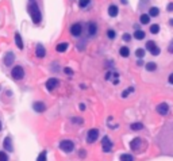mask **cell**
<instances>
[{"mask_svg":"<svg viewBox=\"0 0 173 161\" xmlns=\"http://www.w3.org/2000/svg\"><path fill=\"white\" fill-rule=\"evenodd\" d=\"M102 149H103V152H106V153H110L111 149H112V141L110 139L108 135H104V137H103Z\"/></svg>","mask_w":173,"mask_h":161,"instance_id":"8992f818","label":"cell"},{"mask_svg":"<svg viewBox=\"0 0 173 161\" xmlns=\"http://www.w3.org/2000/svg\"><path fill=\"white\" fill-rule=\"evenodd\" d=\"M156 142L158 144L164 154L173 156V123H168L162 127V130L156 138Z\"/></svg>","mask_w":173,"mask_h":161,"instance_id":"6da1fadb","label":"cell"},{"mask_svg":"<svg viewBox=\"0 0 173 161\" xmlns=\"http://www.w3.org/2000/svg\"><path fill=\"white\" fill-rule=\"evenodd\" d=\"M146 49L152 53L153 56H158L160 54V47L154 43V41H149V42L146 43Z\"/></svg>","mask_w":173,"mask_h":161,"instance_id":"52a82bcc","label":"cell"},{"mask_svg":"<svg viewBox=\"0 0 173 161\" xmlns=\"http://www.w3.org/2000/svg\"><path fill=\"white\" fill-rule=\"evenodd\" d=\"M139 20H141V23L142 24H147L150 22V16L149 15H146V14H142L141 18H139Z\"/></svg>","mask_w":173,"mask_h":161,"instance_id":"603a6c76","label":"cell"},{"mask_svg":"<svg viewBox=\"0 0 173 161\" xmlns=\"http://www.w3.org/2000/svg\"><path fill=\"white\" fill-rule=\"evenodd\" d=\"M1 129H3V126H1V122H0V131H1Z\"/></svg>","mask_w":173,"mask_h":161,"instance_id":"60d3db41","label":"cell"},{"mask_svg":"<svg viewBox=\"0 0 173 161\" xmlns=\"http://www.w3.org/2000/svg\"><path fill=\"white\" fill-rule=\"evenodd\" d=\"M160 14V10L157 7H152L149 10V16H157Z\"/></svg>","mask_w":173,"mask_h":161,"instance_id":"cb8c5ba5","label":"cell"},{"mask_svg":"<svg viewBox=\"0 0 173 161\" xmlns=\"http://www.w3.org/2000/svg\"><path fill=\"white\" fill-rule=\"evenodd\" d=\"M60 148H61V150L69 153V152H73V149H75V144H73L71 139H64V141L60 142Z\"/></svg>","mask_w":173,"mask_h":161,"instance_id":"277c9868","label":"cell"},{"mask_svg":"<svg viewBox=\"0 0 173 161\" xmlns=\"http://www.w3.org/2000/svg\"><path fill=\"white\" fill-rule=\"evenodd\" d=\"M119 54L122 56V57H129L130 56V49L127 46H122L120 47V50H119Z\"/></svg>","mask_w":173,"mask_h":161,"instance_id":"ffe728a7","label":"cell"},{"mask_svg":"<svg viewBox=\"0 0 173 161\" xmlns=\"http://www.w3.org/2000/svg\"><path fill=\"white\" fill-rule=\"evenodd\" d=\"M14 61H15V56H14V53H12V51L6 53V56H4V58H3L4 65H6V67H11L12 64H14Z\"/></svg>","mask_w":173,"mask_h":161,"instance_id":"ba28073f","label":"cell"},{"mask_svg":"<svg viewBox=\"0 0 173 161\" xmlns=\"http://www.w3.org/2000/svg\"><path fill=\"white\" fill-rule=\"evenodd\" d=\"M130 127H131V130H142L143 129V125L142 123H131Z\"/></svg>","mask_w":173,"mask_h":161,"instance_id":"484cf974","label":"cell"},{"mask_svg":"<svg viewBox=\"0 0 173 161\" xmlns=\"http://www.w3.org/2000/svg\"><path fill=\"white\" fill-rule=\"evenodd\" d=\"M88 33H89V35H96V33H98V26H96V23H93V22L88 23Z\"/></svg>","mask_w":173,"mask_h":161,"instance_id":"e0dca14e","label":"cell"},{"mask_svg":"<svg viewBox=\"0 0 173 161\" xmlns=\"http://www.w3.org/2000/svg\"><path fill=\"white\" fill-rule=\"evenodd\" d=\"M99 138V130L98 129H89L86 133V142L88 144H93Z\"/></svg>","mask_w":173,"mask_h":161,"instance_id":"5b68a950","label":"cell"},{"mask_svg":"<svg viewBox=\"0 0 173 161\" xmlns=\"http://www.w3.org/2000/svg\"><path fill=\"white\" fill-rule=\"evenodd\" d=\"M15 43H16V46L19 47V49H23V41H22V38H20L19 33H16L15 34Z\"/></svg>","mask_w":173,"mask_h":161,"instance_id":"d6986e66","label":"cell"},{"mask_svg":"<svg viewBox=\"0 0 173 161\" xmlns=\"http://www.w3.org/2000/svg\"><path fill=\"white\" fill-rule=\"evenodd\" d=\"M28 14H30V16H31L34 24H39L41 23L42 16H41L39 7H38V4H37L35 1H30V4H28Z\"/></svg>","mask_w":173,"mask_h":161,"instance_id":"7a4b0ae2","label":"cell"},{"mask_svg":"<svg viewBox=\"0 0 173 161\" xmlns=\"http://www.w3.org/2000/svg\"><path fill=\"white\" fill-rule=\"evenodd\" d=\"M158 31H160V26H158V24H152V26H150V33H152V34H157Z\"/></svg>","mask_w":173,"mask_h":161,"instance_id":"83f0119b","label":"cell"},{"mask_svg":"<svg viewBox=\"0 0 173 161\" xmlns=\"http://www.w3.org/2000/svg\"><path fill=\"white\" fill-rule=\"evenodd\" d=\"M33 108H34V111H37V112H43V111L46 110V104L43 102H35L33 104Z\"/></svg>","mask_w":173,"mask_h":161,"instance_id":"4fadbf2b","label":"cell"},{"mask_svg":"<svg viewBox=\"0 0 173 161\" xmlns=\"http://www.w3.org/2000/svg\"><path fill=\"white\" fill-rule=\"evenodd\" d=\"M60 84L58 79H54V77H51V79H49L46 81V90L47 91H53L55 88V87Z\"/></svg>","mask_w":173,"mask_h":161,"instance_id":"30bf717a","label":"cell"},{"mask_svg":"<svg viewBox=\"0 0 173 161\" xmlns=\"http://www.w3.org/2000/svg\"><path fill=\"white\" fill-rule=\"evenodd\" d=\"M118 12H119L118 6H115V4H111L110 7H108V15L112 16V18H115V16L118 15Z\"/></svg>","mask_w":173,"mask_h":161,"instance_id":"2e32d148","label":"cell"},{"mask_svg":"<svg viewBox=\"0 0 173 161\" xmlns=\"http://www.w3.org/2000/svg\"><path fill=\"white\" fill-rule=\"evenodd\" d=\"M66 49H68V43L66 42L58 43V45L55 46V50L58 51V53H64V51H66Z\"/></svg>","mask_w":173,"mask_h":161,"instance_id":"ac0fdd59","label":"cell"},{"mask_svg":"<svg viewBox=\"0 0 173 161\" xmlns=\"http://www.w3.org/2000/svg\"><path fill=\"white\" fill-rule=\"evenodd\" d=\"M89 3H91V0H80V1H79V6H80L81 8H85Z\"/></svg>","mask_w":173,"mask_h":161,"instance_id":"4dcf8cb0","label":"cell"},{"mask_svg":"<svg viewBox=\"0 0 173 161\" xmlns=\"http://www.w3.org/2000/svg\"><path fill=\"white\" fill-rule=\"evenodd\" d=\"M141 142H142L141 138H134L133 141L130 142V148H131L133 150H139V148H141Z\"/></svg>","mask_w":173,"mask_h":161,"instance_id":"5bb4252c","label":"cell"},{"mask_svg":"<svg viewBox=\"0 0 173 161\" xmlns=\"http://www.w3.org/2000/svg\"><path fill=\"white\" fill-rule=\"evenodd\" d=\"M46 154H47L46 150H42V152H41V154L37 157V161H46Z\"/></svg>","mask_w":173,"mask_h":161,"instance_id":"4316f807","label":"cell"},{"mask_svg":"<svg viewBox=\"0 0 173 161\" xmlns=\"http://www.w3.org/2000/svg\"><path fill=\"white\" fill-rule=\"evenodd\" d=\"M135 56L139 57V58H142V57L145 56V50H143V49H137V50H135Z\"/></svg>","mask_w":173,"mask_h":161,"instance_id":"f546056e","label":"cell"},{"mask_svg":"<svg viewBox=\"0 0 173 161\" xmlns=\"http://www.w3.org/2000/svg\"><path fill=\"white\" fill-rule=\"evenodd\" d=\"M168 51H169V53H173V40H172V42L169 43V46H168Z\"/></svg>","mask_w":173,"mask_h":161,"instance_id":"d590c367","label":"cell"},{"mask_svg":"<svg viewBox=\"0 0 173 161\" xmlns=\"http://www.w3.org/2000/svg\"><path fill=\"white\" fill-rule=\"evenodd\" d=\"M157 112L161 115H166L169 112V106H168L166 103H160L157 106Z\"/></svg>","mask_w":173,"mask_h":161,"instance_id":"7c38bea8","label":"cell"},{"mask_svg":"<svg viewBox=\"0 0 173 161\" xmlns=\"http://www.w3.org/2000/svg\"><path fill=\"white\" fill-rule=\"evenodd\" d=\"M170 24H172V26H173V19H170Z\"/></svg>","mask_w":173,"mask_h":161,"instance_id":"b9f144b4","label":"cell"},{"mask_svg":"<svg viewBox=\"0 0 173 161\" xmlns=\"http://www.w3.org/2000/svg\"><path fill=\"white\" fill-rule=\"evenodd\" d=\"M64 72H65L68 76H72V75H73V71H72L71 68H65V69H64Z\"/></svg>","mask_w":173,"mask_h":161,"instance_id":"836d02e7","label":"cell"},{"mask_svg":"<svg viewBox=\"0 0 173 161\" xmlns=\"http://www.w3.org/2000/svg\"><path fill=\"white\" fill-rule=\"evenodd\" d=\"M35 54L37 57H39V58H42V57H45V54H46V50H45V47L41 45V43H38L35 47Z\"/></svg>","mask_w":173,"mask_h":161,"instance_id":"9a60e30c","label":"cell"},{"mask_svg":"<svg viewBox=\"0 0 173 161\" xmlns=\"http://www.w3.org/2000/svg\"><path fill=\"white\" fill-rule=\"evenodd\" d=\"M79 108H80V110H85V106H84V104H81V103H80V104H79Z\"/></svg>","mask_w":173,"mask_h":161,"instance_id":"ab89813d","label":"cell"},{"mask_svg":"<svg viewBox=\"0 0 173 161\" xmlns=\"http://www.w3.org/2000/svg\"><path fill=\"white\" fill-rule=\"evenodd\" d=\"M133 91H134V87H130V88H127L126 91H123V92H122V96H123V98H126L127 95H129V94H131Z\"/></svg>","mask_w":173,"mask_h":161,"instance_id":"1f68e13d","label":"cell"},{"mask_svg":"<svg viewBox=\"0 0 173 161\" xmlns=\"http://www.w3.org/2000/svg\"><path fill=\"white\" fill-rule=\"evenodd\" d=\"M11 76L14 80H22L24 77V69L22 67H19V65H16V67L12 68Z\"/></svg>","mask_w":173,"mask_h":161,"instance_id":"3957f363","label":"cell"},{"mask_svg":"<svg viewBox=\"0 0 173 161\" xmlns=\"http://www.w3.org/2000/svg\"><path fill=\"white\" fill-rule=\"evenodd\" d=\"M107 35H108V38H110V40H115V37H116V33L114 31V30H108V31H107Z\"/></svg>","mask_w":173,"mask_h":161,"instance_id":"f1b7e54d","label":"cell"},{"mask_svg":"<svg viewBox=\"0 0 173 161\" xmlns=\"http://www.w3.org/2000/svg\"><path fill=\"white\" fill-rule=\"evenodd\" d=\"M169 83L173 84V73H170V76H169Z\"/></svg>","mask_w":173,"mask_h":161,"instance_id":"f35d334b","label":"cell"},{"mask_svg":"<svg viewBox=\"0 0 173 161\" xmlns=\"http://www.w3.org/2000/svg\"><path fill=\"white\" fill-rule=\"evenodd\" d=\"M3 148L7 152H14V145H12V139L10 137H6L3 141Z\"/></svg>","mask_w":173,"mask_h":161,"instance_id":"8fae6325","label":"cell"},{"mask_svg":"<svg viewBox=\"0 0 173 161\" xmlns=\"http://www.w3.org/2000/svg\"><path fill=\"white\" fill-rule=\"evenodd\" d=\"M120 161H134V157L131 154H122L120 156Z\"/></svg>","mask_w":173,"mask_h":161,"instance_id":"d4e9b609","label":"cell"},{"mask_svg":"<svg viewBox=\"0 0 173 161\" xmlns=\"http://www.w3.org/2000/svg\"><path fill=\"white\" fill-rule=\"evenodd\" d=\"M134 38H135V40H143V38H145V31L137 30V31L134 33Z\"/></svg>","mask_w":173,"mask_h":161,"instance_id":"44dd1931","label":"cell"},{"mask_svg":"<svg viewBox=\"0 0 173 161\" xmlns=\"http://www.w3.org/2000/svg\"><path fill=\"white\" fill-rule=\"evenodd\" d=\"M81 31H83V26L80 23H75L71 26V34L73 37H79L81 35Z\"/></svg>","mask_w":173,"mask_h":161,"instance_id":"9c48e42d","label":"cell"},{"mask_svg":"<svg viewBox=\"0 0 173 161\" xmlns=\"http://www.w3.org/2000/svg\"><path fill=\"white\" fill-rule=\"evenodd\" d=\"M130 40H131V37H130V34H123V41H126V42H129Z\"/></svg>","mask_w":173,"mask_h":161,"instance_id":"e575fe53","label":"cell"},{"mask_svg":"<svg viewBox=\"0 0 173 161\" xmlns=\"http://www.w3.org/2000/svg\"><path fill=\"white\" fill-rule=\"evenodd\" d=\"M168 11H173V3L168 4Z\"/></svg>","mask_w":173,"mask_h":161,"instance_id":"74e56055","label":"cell"},{"mask_svg":"<svg viewBox=\"0 0 173 161\" xmlns=\"http://www.w3.org/2000/svg\"><path fill=\"white\" fill-rule=\"evenodd\" d=\"M0 161H8V156L6 152H0Z\"/></svg>","mask_w":173,"mask_h":161,"instance_id":"d6a6232c","label":"cell"},{"mask_svg":"<svg viewBox=\"0 0 173 161\" xmlns=\"http://www.w3.org/2000/svg\"><path fill=\"white\" fill-rule=\"evenodd\" d=\"M157 69V64L156 62H147L146 64V71H149V72H153Z\"/></svg>","mask_w":173,"mask_h":161,"instance_id":"7402d4cb","label":"cell"},{"mask_svg":"<svg viewBox=\"0 0 173 161\" xmlns=\"http://www.w3.org/2000/svg\"><path fill=\"white\" fill-rule=\"evenodd\" d=\"M72 121L75 122V123H83V119H79V118H77V117H75V118L72 119Z\"/></svg>","mask_w":173,"mask_h":161,"instance_id":"8d00e7d4","label":"cell"}]
</instances>
